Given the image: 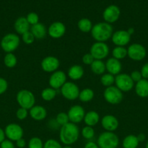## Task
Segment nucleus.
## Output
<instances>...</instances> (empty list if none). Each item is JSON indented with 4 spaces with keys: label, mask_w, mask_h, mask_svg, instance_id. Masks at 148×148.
Returning a JSON list of instances; mask_svg holds the SVG:
<instances>
[{
    "label": "nucleus",
    "mask_w": 148,
    "mask_h": 148,
    "mask_svg": "<svg viewBox=\"0 0 148 148\" xmlns=\"http://www.w3.org/2000/svg\"><path fill=\"white\" fill-rule=\"evenodd\" d=\"M79 134V128L76 124L72 122H68L59 129V140L65 145L74 144L78 140Z\"/></svg>",
    "instance_id": "nucleus-1"
},
{
    "label": "nucleus",
    "mask_w": 148,
    "mask_h": 148,
    "mask_svg": "<svg viewBox=\"0 0 148 148\" xmlns=\"http://www.w3.org/2000/svg\"><path fill=\"white\" fill-rule=\"evenodd\" d=\"M113 33V28L111 24L101 22L93 25L91 35L96 42H104L111 38Z\"/></svg>",
    "instance_id": "nucleus-2"
},
{
    "label": "nucleus",
    "mask_w": 148,
    "mask_h": 148,
    "mask_svg": "<svg viewBox=\"0 0 148 148\" xmlns=\"http://www.w3.org/2000/svg\"><path fill=\"white\" fill-rule=\"evenodd\" d=\"M118 145V137L112 132H104L97 139V145L100 148H117Z\"/></svg>",
    "instance_id": "nucleus-3"
},
{
    "label": "nucleus",
    "mask_w": 148,
    "mask_h": 148,
    "mask_svg": "<svg viewBox=\"0 0 148 148\" xmlns=\"http://www.w3.org/2000/svg\"><path fill=\"white\" fill-rule=\"evenodd\" d=\"M16 101L20 107L30 110L32 107L35 106L36 98L31 91L23 89L18 91L16 95Z\"/></svg>",
    "instance_id": "nucleus-4"
},
{
    "label": "nucleus",
    "mask_w": 148,
    "mask_h": 148,
    "mask_svg": "<svg viewBox=\"0 0 148 148\" xmlns=\"http://www.w3.org/2000/svg\"><path fill=\"white\" fill-rule=\"evenodd\" d=\"M20 39L15 33H7L1 40V47L6 53H12L19 47Z\"/></svg>",
    "instance_id": "nucleus-5"
},
{
    "label": "nucleus",
    "mask_w": 148,
    "mask_h": 148,
    "mask_svg": "<svg viewBox=\"0 0 148 148\" xmlns=\"http://www.w3.org/2000/svg\"><path fill=\"white\" fill-rule=\"evenodd\" d=\"M103 96L106 102L110 105H118L123 98V92L114 85L106 88L103 92Z\"/></svg>",
    "instance_id": "nucleus-6"
},
{
    "label": "nucleus",
    "mask_w": 148,
    "mask_h": 148,
    "mask_svg": "<svg viewBox=\"0 0 148 148\" xmlns=\"http://www.w3.org/2000/svg\"><path fill=\"white\" fill-rule=\"evenodd\" d=\"M115 86L121 92H129L134 87V82L130 75L126 73H120L115 77Z\"/></svg>",
    "instance_id": "nucleus-7"
},
{
    "label": "nucleus",
    "mask_w": 148,
    "mask_h": 148,
    "mask_svg": "<svg viewBox=\"0 0 148 148\" xmlns=\"http://www.w3.org/2000/svg\"><path fill=\"white\" fill-rule=\"evenodd\" d=\"M89 53L96 60H103L108 56L110 49L104 42H95L90 48Z\"/></svg>",
    "instance_id": "nucleus-8"
},
{
    "label": "nucleus",
    "mask_w": 148,
    "mask_h": 148,
    "mask_svg": "<svg viewBox=\"0 0 148 148\" xmlns=\"http://www.w3.org/2000/svg\"><path fill=\"white\" fill-rule=\"evenodd\" d=\"M62 96L68 101H75L78 98L80 90L78 85L73 82H66L60 88Z\"/></svg>",
    "instance_id": "nucleus-9"
},
{
    "label": "nucleus",
    "mask_w": 148,
    "mask_h": 148,
    "mask_svg": "<svg viewBox=\"0 0 148 148\" xmlns=\"http://www.w3.org/2000/svg\"><path fill=\"white\" fill-rule=\"evenodd\" d=\"M128 56L133 61H142L146 57V49L140 43H133L127 49Z\"/></svg>",
    "instance_id": "nucleus-10"
},
{
    "label": "nucleus",
    "mask_w": 148,
    "mask_h": 148,
    "mask_svg": "<svg viewBox=\"0 0 148 148\" xmlns=\"http://www.w3.org/2000/svg\"><path fill=\"white\" fill-rule=\"evenodd\" d=\"M5 136L11 141H17L23 138V130L19 124L15 123L9 124L4 130Z\"/></svg>",
    "instance_id": "nucleus-11"
},
{
    "label": "nucleus",
    "mask_w": 148,
    "mask_h": 148,
    "mask_svg": "<svg viewBox=\"0 0 148 148\" xmlns=\"http://www.w3.org/2000/svg\"><path fill=\"white\" fill-rule=\"evenodd\" d=\"M59 66V61L54 56H46L41 62V67L42 70L47 73H53L58 70Z\"/></svg>",
    "instance_id": "nucleus-12"
},
{
    "label": "nucleus",
    "mask_w": 148,
    "mask_h": 148,
    "mask_svg": "<svg viewBox=\"0 0 148 148\" xmlns=\"http://www.w3.org/2000/svg\"><path fill=\"white\" fill-rule=\"evenodd\" d=\"M67 82V75L61 70H57L52 73L49 79V85L55 90L60 89Z\"/></svg>",
    "instance_id": "nucleus-13"
},
{
    "label": "nucleus",
    "mask_w": 148,
    "mask_h": 148,
    "mask_svg": "<svg viewBox=\"0 0 148 148\" xmlns=\"http://www.w3.org/2000/svg\"><path fill=\"white\" fill-rule=\"evenodd\" d=\"M67 114H68L70 122L76 124L84 121L86 113L84 108L81 106L74 105L70 108Z\"/></svg>",
    "instance_id": "nucleus-14"
},
{
    "label": "nucleus",
    "mask_w": 148,
    "mask_h": 148,
    "mask_svg": "<svg viewBox=\"0 0 148 148\" xmlns=\"http://www.w3.org/2000/svg\"><path fill=\"white\" fill-rule=\"evenodd\" d=\"M131 36L129 34L127 30H119L113 32L111 37L112 42L116 46H124L129 43Z\"/></svg>",
    "instance_id": "nucleus-15"
},
{
    "label": "nucleus",
    "mask_w": 148,
    "mask_h": 148,
    "mask_svg": "<svg viewBox=\"0 0 148 148\" xmlns=\"http://www.w3.org/2000/svg\"><path fill=\"white\" fill-rule=\"evenodd\" d=\"M66 32V27L62 23L59 21L54 22L47 29V34L54 39L62 38Z\"/></svg>",
    "instance_id": "nucleus-16"
},
{
    "label": "nucleus",
    "mask_w": 148,
    "mask_h": 148,
    "mask_svg": "<svg viewBox=\"0 0 148 148\" xmlns=\"http://www.w3.org/2000/svg\"><path fill=\"white\" fill-rule=\"evenodd\" d=\"M103 18L105 23L112 24L117 21L120 15V10L116 5H110L103 12Z\"/></svg>",
    "instance_id": "nucleus-17"
},
{
    "label": "nucleus",
    "mask_w": 148,
    "mask_h": 148,
    "mask_svg": "<svg viewBox=\"0 0 148 148\" xmlns=\"http://www.w3.org/2000/svg\"><path fill=\"white\" fill-rule=\"evenodd\" d=\"M101 125L106 132L115 131L119 126V121L115 116L111 114L104 116L101 119Z\"/></svg>",
    "instance_id": "nucleus-18"
},
{
    "label": "nucleus",
    "mask_w": 148,
    "mask_h": 148,
    "mask_svg": "<svg viewBox=\"0 0 148 148\" xmlns=\"http://www.w3.org/2000/svg\"><path fill=\"white\" fill-rule=\"evenodd\" d=\"M106 71L111 75H114L115 77L116 75H119L121 72L122 69V64L120 62L115 58L111 57L109 58L105 62Z\"/></svg>",
    "instance_id": "nucleus-19"
},
{
    "label": "nucleus",
    "mask_w": 148,
    "mask_h": 148,
    "mask_svg": "<svg viewBox=\"0 0 148 148\" xmlns=\"http://www.w3.org/2000/svg\"><path fill=\"white\" fill-rule=\"evenodd\" d=\"M30 118L36 121H41L45 119L47 116L46 109L42 106H34L29 110Z\"/></svg>",
    "instance_id": "nucleus-20"
},
{
    "label": "nucleus",
    "mask_w": 148,
    "mask_h": 148,
    "mask_svg": "<svg viewBox=\"0 0 148 148\" xmlns=\"http://www.w3.org/2000/svg\"><path fill=\"white\" fill-rule=\"evenodd\" d=\"M14 28L17 34H20L22 36L23 33L30 30V26L26 17H20L15 22Z\"/></svg>",
    "instance_id": "nucleus-21"
},
{
    "label": "nucleus",
    "mask_w": 148,
    "mask_h": 148,
    "mask_svg": "<svg viewBox=\"0 0 148 148\" xmlns=\"http://www.w3.org/2000/svg\"><path fill=\"white\" fill-rule=\"evenodd\" d=\"M30 31L33 35L35 39L37 40H42L46 37V35H48L46 26L41 23L32 25L30 28Z\"/></svg>",
    "instance_id": "nucleus-22"
},
{
    "label": "nucleus",
    "mask_w": 148,
    "mask_h": 148,
    "mask_svg": "<svg viewBox=\"0 0 148 148\" xmlns=\"http://www.w3.org/2000/svg\"><path fill=\"white\" fill-rule=\"evenodd\" d=\"M67 75H68V77L72 80H78L84 76V68L81 65L74 64L68 69Z\"/></svg>",
    "instance_id": "nucleus-23"
},
{
    "label": "nucleus",
    "mask_w": 148,
    "mask_h": 148,
    "mask_svg": "<svg viewBox=\"0 0 148 148\" xmlns=\"http://www.w3.org/2000/svg\"><path fill=\"white\" fill-rule=\"evenodd\" d=\"M135 92L140 98L148 97V79H142L135 85Z\"/></svg>",
    "instance_id": "nucleus-24"
},
{
    "label": "nucleus",
    "mask_w": 148,
    "mask_h": 148,
    "mask_svg": "<svg viewBox=\"0 0 148 148\" xmlns=\"http://www.w3.org/2000/svg\"><path fill=\"white\" fill-rule=\"evenodd\" d=\"M85 124L89 127H94L100 121V115L95 111H90L85 114L84 118Z\"/></svg>",
    "instance_id": "nucleus-25"
},
{
    "label": "nucleus",
    "mask_w": 148,
    "mask_h": 148,
    "mask_svg": "<svg viewBox=\"0 0 148 148\" xmlns=\"http://www.w3.org/2000/svg\"><path fill=\"white\" fill-rule=\"evenodd\" d=\"M91 70L94 75H102L106 71L105 63L102 62V60H96L94 59V62L90 65Z\"/></svg>",
    "instance_id": "nucleus-26"
},
{
    "label": "nucleus",
    "mask_w": 148,
    "mask_h": 148,
    "mask_svg": "<svg viewBox=\"0 0 148 148\" xmlns=\"http://www.w3.org/2000/svg\"><path fill=\"white\" fill-rule=\"evenodd\" d=\"M139 143L136 136L129 134L124 137L122 142V146L123 148H137Z\"/></svg>",
    "instance_id": "nucleus-27"
},
{
    "label": "nucleus",
    "mask_w": 148,
    "mask_h": 148,
    "mask_svg": "<svg viewBox=\"0 0 148 148\" xmlns=\"http://www.w3.org/2000/svg\"><path fill=\"white\" fill-rule=\"evenodd\" d=\"M94 92L93 90L90 88H84L82 90L80 91L78 99L84 103H87L91 101L94 98Z\"/></svg>",
    "instance_id": "nucleus-28"
},
{
    "label": "nucleus",
    "mask_w": 148,
    "mask_h": 148,
    "mask_svg": "<svg viewBox=\"0 0 148 148\" xmlns=\"http://www.w3.org/2000/svg\"><path fill=\"white\" fill-rule=\"evenodd\" d=\"M78 28L80 31L83 32V33H89L91 32V29H92V23L91 20L88 18H82L78 22Z\"/></svg>",
    "instance_id": "nucleus-29"
},
{
    "label": "nucleus",
    "mask_w": 148,
    "mask_h": 148,
    "mask_svg": "<svg viewBox=\"0 0 148 148\" xmlns=\"http://www.w3.org/2000/svg\"><path fill=\"white\" fill-rule=\"evenodd\" d=\"M113 57L118 60H122L128 56L127 49L124 46H115L112 51Z\"/></svg>",
    "instance_id": "nucleus-30"
},
{
    "label": "nucleus",
    "mask_w": 148,
    "mask_h": 148,
    "mask_svg": "<svg viewBox=\"0 0 148 148\" xmlns=\"http://www.w3.org/2000/svg\"><path fill=\"white\" fill-rule=\"evenodd\" d=\"M57 95V90L51 88H46L41 91V96L45 101H51L55 98Z\"/></svg>",
    "instance_id": "nucleus-31"
},
{
    "label": "nucleus",
    "mask_w": 148,
    "mask_h": 148,
    "mask_svg": "<svg viewBox=\"0 0 148 148\" xmlns=\"http://www.w3.org/2000/svg\"><path fill=\"white\" fill-rule=\"evenodd\" d=\"M100 82L105 88L113 86L115 83V76L110 73L103 74L100 77Z\"/></svg>",
    "instance_id": "nucleus-32"
},
{
    "label": "nucleus",
    "mask_w": 148,
    "mask_h": 148,
    "mask_svg": "<svg viewBox=\"0 0 148 148\" xmlns=\"http://www.w3.org/2000/svg\"><path fill=\"white\" fill-rule=\"evenodd\" d=\"M17 57L13 53H7L4 56V64L7 67L13 68L17 64Z\"/></svg>",
    "instance_id": "nucleus-33"
},
{
    "label": "nucleus",
    "mask_w": 148,
    "mask_h": 148,
    "mask_svg": "<svg viewBox=\"0 0 148 148\" xmlns=\"http://www.w3.org/2000/svg\"><path fill=\"white\" fill-rule=\"evenodd\" d=\"M81 135L86 140H91L94 137V130L93 127L86 126L81 130Z\"/></svg>",
    "instance_id": "nucleus-34"
},
{
    "label": "nucleus",
    "mask_w": 148,
    "mask_h": 148,
    "mask_svg": "<svg viewBox=\"0 0 148 148\" xmlns=\"http://www.w3.org/2000/svg\"><path fill=\"white\" fill-rule=\"evenodd\" d=\"M55 120H56L57 123L60 127L70 122L68 114L65 112H60L57 114V115L56 116V118H55Z\"/></svg>",
    "instance_id": "nucleus-35"
},
{
    "label": "nucleus",
    "mask_w": 148,
    "mask_h": 148,
    "mask_svg": "<svg viewBox=\"0 0 148 148\" xmlns=\"http://www.w3.org/2000/svg\"><path fill=\"white\" fill-rule=\"evenodd\" d=\"M28 147V148H44V143L39 137H33L29 140Z\"/></svg>",
    "instance_id": "nucleus-36"
},
{
    "label": "nucleus",
    "mask_w": 148,
    "mask_h": 148,
    "mask_svg": "<svg viewBox=\"0 0 148 148\" xmlns=\"http://www.w3.org/2000/svg\"><path fill=\"white\" fill-rule=\"evenodd\" d=\"M22 40H23L25 44L30 45L34 42L35 38L31 33V32L29 30V31L26 32V33H23L22 35Z\"/></svg>",
    "instance_id": "nucleus-37"
},
{
    "label": "nucleus",
    "mask_w": 148,
    "mask_h": 148,
    "mask_svg": "<svg viewBox=\"0 0 148 148\" xmlns=\"http://www.w3.org/2000/svg\"><path fill=\"white\" fill-rule=\"evenodd\" d=\"M44 148H62V147L58 141L54 139H49L45 142Z\"/></svg>",
    "instance_id": "nucleus-38"
},
{
    "label": "nucleus",
    "mask_w": 148,
    "mask_h": 148,
    "mask_svg": "<svg viewBox=\"0 0 148 148\" xmlns=\"http://www.w3.org/2000/svg\"><path fill=\"white\" fill-rule=\"evenodd\" d=\"M28 22L30 24V25H34L39 23V17L36 13L35 12H30L26 17Z\"/></svg>",
    "instance_id": "nucleus-39"
},
{
    "label": "nucleus",
    "mask_w": 148,
    "mask_h": 148,
    "mask_svg": "<svg viewBox=\"0 0 148 148\" xmlns=\"http://www.w3.org/2000/svg\"><path fill=\"white\" fill-rule=\"evenodd\" d=\"M29 114L28 110L20 107L16 111V117L19 120H24L27 118L28 115Z\"/></svg>",
    "instance_id": "nucleus-40"
},
{
    "label": "nucleus",
    "mask_w": 148,
    "mask_h": 148,
    "mask_svg": "<svg viewBox=\"0 0 148 148\" xmlns=\"http://www.w3.org/2000/svg\"><path fill=\"white\" fill-rule=\"evenodd\" d=\"M129 75H130L131 78L132 80L133 81V82H136V83L139 82V81H140L141 79H143L140 71H137V70L133 71V72H132Z\"/></svg>",
    "instance_id": "nucleus-41"
},
{
    "label": "nucleus",
    "mask_w": 148,
    "mask_h": 148,
    "mask_svg": "<svg viewBox=\"0 0 148 148\" xmlns=\"http://www.w3.org/2000/svg\"><path fill=\"white\" fill-rule=\"evenodd\" d=\"M94 61V57L91 56V54L90 53H86V54H84L82 57V62L86 65H89L90 66Z\"/></svg>",
    "instance_id": "nucleus-42"
},
{
    "label": "nucleus",
    "mask_w": 148,
    "mask_h": 148,
    "mask_svg": "<svg viewBox=\"0 0 148 148\" xmlns=\"http://www.w3.org/2000/svg\"><path fill=\"white\" fill-rule=\"evenodd\" d=\"M8 88V83L5 79L0 77V95L4 93Z\"/></svg>",
    "instance_id": "nucleus-43"
},
{
    "label": "nucleus",
    "mask_w": 148,
    "mask_h": 148,
    "mask_svg": "<svg viewBox=\"0 0 148 148\" xmlns=\"http://www.w3.org/2000/svg\"><path fill=\"white\" fill-rule=\"evenodd\" d=\"M1 148H15V145L13 144L12 141L10 140H4L2 143L0 144Z\"/></svg>",
    "instance_id": "nucleus-44"
},
{
    "label": "nucleus",
    "mask_w": 148,
    "mask_h": 148,
    "mask_svg": "<svg viewBox=\"0 0 148 148\" xmlns=\"http://www.w3.org/2000/svg\"><path fill=\"white\" fill-rule=\"evenodd\" d=\"M140 72L142 74V76L143 79H148V63L145 64L142 66Z\"/></svg>",
    "instance_id": "nucleus-45"
},
{
    "label": "nucleus",
    "mask_w": 148,
    "mask_h": 148,
    "mask_svg": "<svg viewBox=\"0 0 148 148\" xmlns=\"http://www.w3.org/2000/svg\"><path fill=\"white\" fill-rule=\"evenodd\" d=\"M16 145H17V147L19 148H24L26 145V140L23 138H21L20 139V140H17V141H16Z\"/></svg>",
    "instance_id": "nucleus-46"
},
{
    "label": "nucleus",
    "mask_w": 148,
    "mask_h": 148,
    "mask_svg": "<svg viewBox=\"0 0 148 148\" xmlns=\"http://www.w3.org/2000/svg\"><path fill=\"white\" fill-rule=\"evenodd\" d=\"M84 148H100L99 146L97 145V144H96L94 142H88L86 144L84 145Z\"/></svg>",
    "instance_id": "nucleus-47"
},
{
    "label": "nucleus",
    "mask_w": 148,
    "mask_h": 148,
    "mask_svg": "<svg viewBox=\"0 0 148 148\" xmlns=\"http://www.w3.org/2000/svg\"><path fill=\"white\" fill-rule=\"evenodd\" d=\"M136 137H137L138 141H139V143H142V142L145 141V139H146V136H145V134H144V133H140V134H139L136 136Z\"/></svg>",
    "instance_id": "nucleus-48"
},
{
    "label": "nucleus",
    "mask_w": 148,
    "mask_h": 148,
    "mask_svg": "<svg viewBox=\"0 0 148 148\" xmlns=\"http://www.w3.org/2000/svg\"><path fill=\"white\" fill-rule=\"evenodd\" d=\"M5 133L1 128H0V144L5 140Z\"/></svg>",
    "instance_id": "nucleus-49"
},
{
    "label": "nucleus",
    "mask_w": 148,
    "mask_h": 148,
    "mask_svg": "<svg viewBox=\"0 0 148 148\" xmlns=\"http://www.w3.org/2000/svg\"><path fill=\"white\" fill-rule=\"evenodd\" d=\"M127 32L129 33V34L130 35V36H132L135 32L134 28H133V27H129V28L127 30Z\"/></svg>",
    "instance_id": "nucleus-50"
},
{
    "label": "nucleus",
    "mask_w": 148,
    "mask_h": 148,
    "mask_svg": "<svg viewBox=\"0 0 148 148\" xmlns=\"http://www.w3.org/2000/svg\"><path fill=\"white\" fill-rule=\"evenodd\" d=\"M62 148H72V147H71V145H65Z\"/></svg>",
    "instance_id": "nucleus-51"
},
{
    "label": "nucleus",
    "mask_w": 148,
    "mask_h": 148,
    "mask_svg": "<svg viewBox=\"0 0 148 148\" xmlns=\"http://www.w3.org/2000/svg\"><path fill=\"white\" fill-rule=\"evenodd\" d=\"M145 148H148V141L147 142V144H146V147H145Z\"/></svg>",
    "instance_id": "nucleus-52"
},
{
    "label": "nucleus",
    "mask_w": 148,
    "mask_h": 148,
    "mask_svg": "<svg viewBox=\"0 0 148 148\" xmlns=\"http://www.w3.org/2000/svg\"><path fill=\"white\" fill-rule=\"evenodd\" d=\"M147 125H148V121H147Z\"/></svg>",
    "instance_id": "nucleus-53"
}]
</instances>
